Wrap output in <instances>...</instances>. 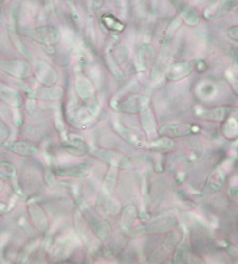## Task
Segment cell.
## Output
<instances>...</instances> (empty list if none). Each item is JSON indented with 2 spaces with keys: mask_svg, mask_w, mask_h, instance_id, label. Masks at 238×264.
<instances>
[{
  "mask_svg": "<svg viewBox=\"0 0 238 264\" xmlns=\"http://www.w3.org/2000/svg\"><path fill=\"white\" fill-rule=\"evenodd\" d=\"M84 215L86 218L87 224L92 228L93 232H94L95 236L99 239L105 241V239L109 238L110 233H111V225H110L108 221L100 219L98 214H95L94 212H92V211L88 209L84 210Z\"/></svg>",
  "mask_w": 238,
  "mask_h": 264,
  "instance_id": "7a4b0ae2",
  "label": "cell"
},
{
  "mask_svg": "<svg viewBox=\"0 0 238 264\" xmlns=\"http://www.w3.org/2000/svg\"><path fill=\"white\" fill-rule=\"evenodd\" d=\"M73 249V243H72L71 238H63L60 239L53 247L52 253H54L55 257L62 258V257H67L71 250Z\"/></svg>",
  "mask_w": 238,
  "mask_h": 264,
  "instance_id": "44dd1931",
  "label": "cell"
},
{
  "mask_svg": "<svg viewBox=\"0 0 238 264\" xmlns=\"http://www.w3.org/2000/svg\"><path fill=\"white\" fill-rule=\"evenodd\" d=\"M0 69L18 79H26L31 74V67L29 66V63L18 60H1Z\"/></svg>",
  "mask_w": 238,
  "mask_h": 264,
  "instance_id": "5b68a950",
  "label": "cell"
},
{
  "mask_svg": "<svg viewBox=\"0 0 238 264\" xmlns=\"http://www.w3.org/2000/svg\"><path fill=\"white\" fill-rule=\"evenodd\" d=\"M149 104H150V99L146 95H132L127 100L119 103L116 108L122 113H138V112L142 113L148 110Z\"/></svg>",
  "mask_w": 238,
  "mask_h": 264,
  "instance_id": "277c9868",
  "label": "cell"
},
{
  "mask_svg": "<svg viewBox=\"0 0 238 264\" xmlns=\"http://www.w3.org/2000/svg\"><path fill=\"white\" fill-rule=\"evenodd\" d=\"M226 116V108H215L205 112L202 117L206 119H211V121H223Z\"/></svg>",
  "mask_w": 238,
  "mask_h": 264,
  "instance_id": "4316f807",
  "label": "cell"
},
{
  "mask_svg": "<svg viewBox=\"0 0 238 264\" xmlns=\"http://www.w3.org/2000/svg\"><path fill=\"white\" fill-rule=\"evenodd\" d=\"M224 183H225V175L221 172H219V170H217L208 177L207 182H206L205 191L207 193H215V192L220 191L223 188Z\"/></svg>",
  "mask_w": 238,
  "mask_h": 264,
  "instance_id": "9a60e30c",
  "label": "cell"
},
{
  "mask_svg": "<svg viewBox=\"0 0 238 264\" xmlns=\"http://www.w3.org/2000/svg\"><path fill=\"white\" fill-rule=\"evenodd\" d=\"M224 133H225L226 137H229V138L236 137V136L238 135V124L236 123V121L230 119V121L226 123L225 126H224Z\"/></svg>",
  "mask_w": 238,
  "mask_h": 264,
  "instance_id": "83f0119b",
  "label": "cell"
},
{
  "mask_svg": "<svg viewBox=\"0 0 238 264\" xmlns=\"http://www.w3.org/2000/svg\"><path fill=\"white\" fill-rule=\"evenodd\" d=\"M191 63L188 62H176L169 67L167 71V79L170 81H178V80L183 79L184 76L188 75L192 71Z\"/></svg>",
  "mask_w": 238,
  "mask_h": 264,
  "instance_id": "8fae6325",
  "label": "cell"
},
{
  "mask_svg": "<svg viewBox=\"0 0 238 264\" xmlns=\"http://www.w3.org/2000/svg\"><path fill=\"white\" fill-rule=\"evenodd\" d=\"M149 148L154 149L155 151H167L174 148V142L168 137H163L152 142V144L149 145Z\"/></svg>",
  "mask_w": 238,
  "mask_h": 264,
  "instance_id": "d4e9b609",
  "label": "cell"
},
{
  "mask_svg": "<svg viewBox=\"0 0 238 264\" xmlns=\"http://www.w3.org/2000/svg\"><path fill=\"white\" fill-rule=\"evenodd\" d=\"M117 175H118V173H117L116 168H111L106 174L103 183V192L106 196L112 195V193H113L117 182Z\"/></svg>",
  "mask_w": 238,
  "mask_h": 264,
  "instance_id": "603a6c76",
  "label": "cell"
},
{
  "mask_svg": "<svg viewBox=\"0 0 238 264\" xmlns=\"http://www.w3.org/2000/svg\"><path fill=\"white\" fill-rule=\"evenodd\" d=\"M136 218H137V209L133 205L125 206L122 211V215H120V225L124 230H129L135 223Z\"/></svg>",
  "mask_w": 238,
  "mask_h": 264,
  "instance_id": "2e32d148",
  "label": "cell"
},
{
  "mask_svg": "<svg viewBox=\"0 0 238 264\" xmlns=\"http://www.w3.org/2000/svg\"><path fill=\"white\" fill-rule=\"evenodd\" d=\"M1 189H2V182L0 181V192H1Z\"/></svg>",
  "mask_w": 238,
  "mask_h": 264,
  "instance_id": "1f68e13d",
  "label": "cell"
},
{
  "mask_svg": "<svg viewBox=\"0 0 238 264\" xmlns=\"http://www.w3.org/2000/svg\"><path fill=\"white\" fill-rule=\"evenodd\" d=\"M141 123L142 126H143L144 131L148 133L149 136H152L155 132H156V123H155L154 114L151 113V111L146 110L142 112L141 114Z\"/></svg>",
  "mask_w": 238,
  "mask_h": 264,
  "instance_id": "7402d4cb",
  "label": "cell"
},
{
  "mask_svg": "<svg viewBox=\"0 0 238 264\" xmlns=\"http://www.w3.org/2000/svg\"><path fill=\"white\" fill-rule=\"evenodd\" d=\"M4 146L9 149L10 151L20 155V156H35V155L38 153V149L36 146L26 142L4 143Z\"/></svg>",
  "mask_w": 238,
  "mask_h": 264,
  "instance_id": "7c38bea8",
  "label": "cell"
},
{
  "mask_svg": "<svg viewBox=\"0 0 238 264\" xmlns=\"http://www.w3.org/2000/svg\"><path fill=\"white\" fill-rule=\"evenodd\" d=\"M29 212H30V217L33 219V223L35 228L38 231L44 232L49 226V223H48V218L45 215L44 211L42 207H39L37 204H31L29 206Z\"/></svg>",
  "mask_w": 238,
  "mask_h": 264,
  "instance_id": "9c48e42d",
  "label": "cell"
},
{
  "mask_svg": "<svg viewBox=\"0 0 238 264\" xmlns=\"http://www.w3.org/2000/svg\"><path fill=\"white\" fill-rule=\"evenodd\" d=\"M10 131L7 129L6 125L4 124L1 121H0V141H5L7 137H9Z\"/></svg>",
  "mask_w": 238,
  "mask_h": 264,
  "instance_id": "f546056e",
  "label": "cell"
},
{
  "mask_svg": "<svg viewBox=\"0 0 238 264\" xmlns=\"http://www.w3.org/2000/svg\"><path fill=\"white\" fill-rule=\"evenodd\" d=\"M0 175L7 181H12L16 177V167L7 162H0Z\"/></svg>",
  "mask_w": 238,
  "mask_h": 264,
  "instance_id": "484cf974",
  "label": "cell"
},
{
  "mask_svg": "<svg viewBox=\"0 0 238 264\" xmlns=\"http://www.w3.org/2000/svg\"><path fill=\"white\" fill-rule=\"evenodd\" d=\"M175 225V217H173V215H161V217H157L155 218V219L149 220L142 229L144 230V233L160 234L172 230Z\"/></svg>",
  "mask_w": 238,
  "mask_h": 264,
  "instance_id": "3957f363",
  "label": "cell"
},
{
  "mask_svg": "<svg viewBox=\"0 0 238 264\" xmlns=\"http://www.w3.org/2000/svg\"><path fill=\"white\" fill-rule=\"evenodd\" d=\"M137 58L141 68L146 69L154 63L155 58H156V50H155L151 45L143 44L140 49H138Z\"/></svg>",
  "mask_w": 238,
  "mask_h": 264,
  "instance_id": "4fadbf2b",
  "label": "cell"
},
{
  "mask_svg": "<svg viewBox=\"0 0 238 264\" xmlns=\"http://www.w3.org/2000/svg\"><path fill=\"white\" fill-rule=\"evenodd\" d=\"M0 99L6 103L7 105L13 106L16 108L23 105V98L20 97L19 93L4 84H0Z\"/></svg>",
  "mask_w": 238,
  "mask_h": 264,
  "instance_id": "30bf717a",
  "label": "cell"
},
{
  "mask_svg": "<svg viewBox=\"0 0 238 264\" xmlns=\"http://www.w3.org/2000/svg\"><path fill=\"white\" fill-rule=\"evenodd\" d=\"M198 130V127L189 126L186 124H170L165 125L159 130V133L165 137H183Z\"/></svg>",
  "mask_w": 238,
  "mask_h": 264,
  "instance_id": "ba28073f",
  "label": "cell"
},
{
  "mask_svg": "<svg viewBox=\"0 0 238 264\" xmlns=\"http://www.w3.org/2000/svg\"><path fill=\"white\" fill-rule=\"evenodd\" d=\"M191 260V247L187 242L176 247L173 256V264H189Z\"/></svg>",
  "mask_w": 238,
  "mask_h": 264,
  "instance_id": "e0dca14e",
  "label": "cell"
},
{
  "mask_svg": "<svg viewBox=\"0 0 238 264\" xmlns=\"http://www.w3.org/2000/svg\"><path fill=\"white\" fill-rule=\"evenodd\" d=\"M235 87H236V90H237V92H238V82H237L236 85H235Z\"/></svg>",
  "mask_w": 238,
  "mask_h": 264,
  "instance_id": "d6a6232c",
  "label": "cell"
},
{
  "mask_svg": "<svg viewBox=\"0 0 238 264\" xmlns=\"http://www.w3.org/2000/svg\"><path fill=\"white\" fill-rule=\"evenodd\" d=\"M106 18H109V23H104V24H105L109 29H112V30H116V31L124 30V25H123L119 20L114 19L113 17H106Z\"/></svg>",
  "mask_w": 238,
  "mask_h": 264,
  "instance_id": "f1b7e54d",
  "label": "cell"
},
{
  "mask_svg": "<svg viewBox=\"0 0 238 264\" xmlns=\"http://www.w3.org/2000/svg\"><path fill=\"white\" fill-rule=\"evenodd\" d=\"M76 92L82 99H91L93 95L92 84L87 79H79L76 82Z\"/></svg>",
  "mask_w": 238,
  "mask_h": 264,
  "instance_id": "cb8c5ba5",
  "label": "cell"
},
{
  "mask_svg": "<svg viewBox=\"0 0 238 264\" xmlns=\"http://www.w3.org/2000/svg\"><path fill=\"white\" fill-rule=\"evenodd\" d=\"M5 209H6V207H5V205L4 204H0V214L5 212Z\"/></svg>",
  "mask_w": 238,
  "mask_h": 264,
  "instance_id": "4dcf8cb0",
  "label": "cell"
},
{
  "mask_svg": "<svg viewBox=\"0 0 238 264\" xmlns=\"http://www.w3.org/2000/svg\"><path fill=\"white\" fill-rule=\"evenodd\" d=\"M65 149L69 154L76 155V156H82L88 151L86 143L80 140L79 137H75V136H72L71 141L65 145Z\"/></svg>",
  "mask_w": 238,
  "mask_h": 264,
  "instance_id": "ac0fdd59",
  "label": "cell"
},
{
  "mask_svg": "<svg viewBox=\"0 0 238 264\" xmlns=\"http://www.w3.org/2000/svg\"><path fill=\"white\" fill-rule=\"evenodd\" d=\"M20 34L28 38L34 39L38 43L47 45L56 44L60 39V34L55 28H34V29H20Z\"/></svg>",
  "mask_w": 238,
  "mask_h": 264,
  "instance_id": "6da1fadb",
  "label": "cell"
},
{
  "mask_svg": "<svg viewBox=\"0 0 238 264\" xmlns=\"http://www.w3.org/2000/svg\"><path fill=\"white\" fill-rule=\"evenodd\" d=\"M180 238H181L180 232L175 231V232H173L172 234H169V236L165 239V242L162 243L161 247H160L159 257H165V256H167L168 253L172 251L174 247L176 246V244H178L179 241H180Z\"/></svg>",
  "mask_w": 238,
  "mask_h": 264,
  "instance_id": "ffe728a7",
  "label": "cell"
},
{
  "mask_svg": "<svg viewBox=\"0 0 238 264\" xmlns=\"http://www.w3.org/2000/svg\"><path fill=\"white\" fill-rule=\"evenodd\" d=\"M34 71L37 79L45 86H54L57 81V74L55 69L43 61H36L34 65Z\"/></svg>",
  "mask_w": 238,
  "mask_h": 264,
  "instance_id": "52a82bcc",
  "label": "cell"
},
{
  "mask_svg": "<svg viewBox=\"0 0 238 264\" xmlns=\"http://www.w3.org/2000/svg\"><path fill=\"white\" fill-rule=\"evenodd\" d=\"M90 165L88 164H76L71 167L62 168V169H56V174L61 176H69V177H86L90 174Z\"/></svg>",
  "mask_w": 238,
  "mask_h": 264,
  "instance_id": "5bb4252c",
  "label": "cell"
},
{
  "mask_svg": "<svg viewBox=\"0 0 238 264\" xmlns=\"http://www.w3.org/2000/svg\"><path fill=\"white\" fill-rule=\"evenodd\" d=\"M62 94L63 90L56 86H47L36 92V97L43 100H58L62 97Z\"/></svg>",
  "mask_w": 238,
  "mask_h": 264,
  "instance_id": "d6986e66",
  "label": "cell"
},
{
  "mask_svg": "<svg viewBox=\"0 0 238 264\" xmlns=\"http://www.w3.org/2000/svg\"><path fill=\"white\" fill-rule=\"evenodd\" d=\"M94 155L101 161L106 162V163L111 165L112 168H122V169H129L132 167L130 159L125 157L124 155L117 151L111 150H97L94 151Z\"/></svg>",
  "mask_w": 238,
  "mask_h": 264,
  "instance_id": "8992f818",
  "label": "cell"
}]
</instances>
